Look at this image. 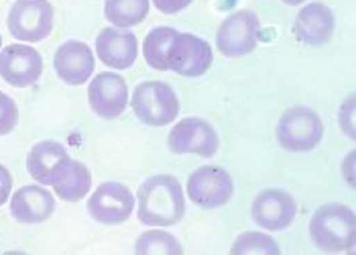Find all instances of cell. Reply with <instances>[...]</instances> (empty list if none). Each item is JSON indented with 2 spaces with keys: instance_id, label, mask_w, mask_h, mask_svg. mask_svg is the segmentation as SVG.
<instances>
[{
  "instance_id": "cell-9",
  "label": "cell",
  "mask_w": 356,
  "mask_h": 255,
  "mask_svg": "<svg viewBox=\"0 0 356 255\" xmlns=\"http://www.w3.org/2000/svg\"><path fill=\"white\" fill-rule=\"evenodd\" d=\"M234 194V180L220 166H202L188 178V196L202 208H220Z\"/></svg>"
},
{
  "instance_id": "cell-25",
  "label": "cell",
  "mask_w": 356,
  "mask_h": 255,
  "mask_svg": "<svg viewBox=\"0 0 356 255\" xmlns=\"http://www.w3.org/2000/svg\"><path fill=\"white\" fill-rule=\"evenodd\" d=\"M338 121H340L342 133H344L348 139H355V96H353V94L340 105Z\"/></svg>"
},
{
  "instance_id": "cell-17",
  "label": "cell",
  "mask_w": 356,
  "mask_h": 255,
  "mask_svg": "<svg viewBox=\"0 0 356 255\" xmlns=\"http://www.w3.org/2000/svg\"><path fill=\"white\" fill-rule=\"evenodd\" d=\"M55 210V199L43 186H23L10 199V215L17 223H45Z\"/></svg>"
},
{
  "instance_id": "cell-23",
  "label": "cell",
  "mask_w": 356,
  "mask_h": 255,
  "mask_svg": "<svg viewBox=\"0 0 356 255\" xmlns=\"http://www.w3.org/2000/svg\"><path fill=\"white\" fill-rule=\"evenodd\" d=\"M279 245L273 237L259 233V231H247L243 233L230 247V254H257V255H279Z\"/></svg>"
},
{
  "instance_id": "cell-3",
  "label": "cell",
  "mask_w": 356,
  "mask_h": 255,
  "mask_svg": "<svg viewBox=\"0 0 356 255\" xmlns=\"http://www.w3.org/2000/svg\"><path fill=\"white\" fill-rule=\"evenodd\" d=\"M131 109L140 123L149 127H165L177 118L179 98L167 82L149 80V82H140L133 90Z\"/></svg>"
},
{
  "instance_id": "cell-12",
  "label": "cell",
  "mask_w": 356,
  "mask_h": 255,
  "mask_svg": "<svg viewBox=\"0 0 356 255\" xmlns=\"http://www.w3.org/2000/svg\"><path fill=\"white\" fill-rule=\"evenodd\" d=\"M88 102L100 118H118L129 107V86L114 72H100L90 82Z\"/></svg>"
},
{
  "instance_id": "cell-19",
  "label": "cell",
  "mask_w": 356,
  "mask_h": 255,
  "mask_svg": "<svg viewBox=\"0 0 356 255\" xmlns=\"http://www.w3.org/2000/svg\"><path fill=\"white\" fill-rule=\"evenodd\" d=\"M55 194L65 202L82 200L92 188V173L82 162L70 160L51 182Z\"/></svg>"
},
{
  "instance_id": "cell-13",
  "label": "cell",
  "mask_w": 356,
  "mask_h": 255,
  "mask_svg": "<svg viewBox=\"0 0 356 255\" xmlns=\"http://www.w3.org/2000/svg\"><path fill=\"white\" fill-rule=\"evenodd\" d=\"M250 215H252V221L261 229L283 231L293 223L298 215V202L285 190L267 188L254 196Z\"/></svg>"
},
{
  "instance_id": "cell-11",
  "label": "cell",
  "mask_w": 356,
  "mask_h": 255,
  "mask_svg": "<svg viewBox=\"0 0 356 255\" xmlns=\"http://www.w3.org/2000/svg\"><path fill=\"white\" fill-rule=\"evenodd\" d=\"M43 74L41 54L23 43L6 45L0 49V78L15 88L33 86Z\"/></svg>"
},
{
  "instance_id": "cell-21",
  "label": "cell",
  "mask_w": 356,
  "mask_h": 255,
  "mask_svg": "<svg viewBox=\"0 0 356 255\" xmlns=\"http://www.w3.org/2000/svg\"><path fill=\"white\" fill-rule=\"evenodd\" d=\"M177 29L173 27H155L153 31L147 33L145 43H143V56L145 61L159 72H167V54L169 47L173 43V39L177 37Z\"/></svg>"
},
{
  "instance_id": "cell-7",
  "label": "cell",
  "mask_w": 356,
  "mask_h": 255,
  "mask_svg": "<svg viewBox=\"0 0 356 255\" xmlns=\"http://www.w3.org/2000/svg\"><path fill=\"white\" fill-rule=\"evenodd\" d=\"M167 145L171 153L184 155V153H193L200 157H212L218 151V133L216 129L197 116H190L179 121L177 125H173Z\"/></svg>"
},
{
  "instance_id": "cell-15",
  "label": "cell",
  "mask_w": 356,
  "mask_h": 255,
  "mask_svg": "<svg viewBox=\"0 0 356 255\" xmlns=\"http://www.w3.org/2000/svg\"><path fill=\"white\" fill-rule=\"evenodd\" d=\"M94 65H96V59H94L92 49L76 39L61 43L54 56V68L59 80H63L70 86L86 84L90 76L94 74Z\"/></svg>"
},
{
  "instance_id": "cell-20",
  "label": "cell",
  "mask_w": 356,
  "mask_h": 255,
  "mask_svg": "<svg viewBox=\"0 0 356 255\" xmlns=\"http://www.w3.org/2000/svg\"><path fill=\"white\" fill-rule=\"evenodd\" d=\"M149 4V0H106L104 15L108 23H112V27H137L147 19Z\"/></svg>"
},
{
  "instance_id": "cell-5",
  "label": "cell",
  "mask_w": 356,
  "mask_h": 255,
  "mask_svg": "<svg viewBox=\"0 0 356 255\" xmlns=\"http://www.w3.org/2000/svg\"><path fill=\"white\" fill-rule=\"evenodd\" d=\"M6 25L17 41L39 43L54 31V6L49 0H17L8 10Z\"/></svg>"
},
{
  "instance_id": "cell-22",
  "label": "cell",
  "mask_w": 356,
  "mask_h": 255,
  "mask_svg": "<svg viewBox=\"0 0 356 255\" xmlns=\"http://www.w3.org/2000/svg\"><path fill=\"white\" fill-rule=\"evenodd\" d=\"M184 252V247L179 245V241L165 231H147L143 233L135 243V254H159V255H179Z\"/></svg>"
},
{
  "instance_id": "cell-30",
  "label": "cell",
  "mask_w": 356,
  "mask_h": 255,
  "mask_svg": "<svg viewBox=\"0 0 356 255\" xmlns=\"http://www.w3.org/2000/svg\"><path fill=\"white\" fill-rule=\"evenodd\" d=\"M0 45H2V35H0Z\"/></svg>"
},
{
  "instance_id": "cell-26",
  "label": "cell",
  "mask_w": 356,
  "mask_h": 255,
  "mask_svg": "<svg viewBox=\"0 0 356 255\" xmlns=\"http://www.w3.org/2000/svg\"><path fill=\"white\" fill-rule=\"evenodd\" d=\"M155 6L163 13V15H175L184 8H188L193 0H153Z\"/></svg>"
},
{
  "instance_id": "cell-6",
  "label": "cell",
  "mask_w": 356,
  "mask_h": 255,
  "mask_svg": "<svg viewBox=\"0 0 356 255\" xmlns=\"http://www.w3.org/2000/svg\"><path fill=\"white\" fill-rule=\"evenodd\" d=\"M212 61V45L192 33H177L167 54V68L186 78L204 76L210 70Z\"/></svg>"
},
{
  "instance_id": "cell-14",
  "label": "cell",
  "mask_w": 356,
  "mask_h": 255,
  "mask_svg": "<svg viewBox=\"0 0 356 255\" xmlns=\"http://www.w3.org/2000/svg\"><path fill=\"white\" fill-rule=\"evenodd\" d=\"M96 54L112 70H129L138 56L137 35L118 27L102 29L96 37Z\"/></svg>"
},
{
  "instance_id": "cell-27",
  "label": "cell",
  "mask_w": 356,
  "mask_h": 255,
  "mask_svg": "<svg viewBox=\"0 0 356 255\" xmlns=\"http://www.w3.org/2000/svg\"><path fill=\"white\" fill-rule=\"evenodd\" d=\"M13 192V176L4 166H0V206L8 200Z\"/></svg>"
},
{
  "instance_id": "cell-29",
  "label": "cell",
  "mask_w": 356,
  "mask_h": 255,
  "mask_svg": "<svg viewBox=\"0 0 356 255\" xmlns=\"http://www.w3.org/2000/svg\"><path fill=\"white\" fill-rule=\"evenodd\" d=\"M285 4H289V6H298V4H303L305 0H283Z\"/></svg>"
},
{
  "instance_id": "cell-24",
  "label": "cell",
  "mask_w": 356,
  "mask_h": 255,
  "mask_svg": "<svg viewBox=\"0 0 356 255\" xmlns=\"http://www.w3.org/2000/svg\"><path fill=\"white\" fill-rule=\"evenodd\" d=\"M19 123V109L15 105V100L0 92V135H8Z\"/></svg>"
},
{
  "instance_id": "cell-2",
  "label": "cell",
  "mask_w": 356,
  "mask_h": 255,
  "mask_svg": "<svg viewBox=\"0 0 356 255\" xmlns=\"http://www.w3.org/2000/svg\"><path fill=\"white\" fill-rule=\"evenodd\" d=\"M309 237L322 252H350L356 241V219L353 208L338 202L322 204L309 221Z\"/></svg>"
},
{
  "instance_id": "cell-10",
  "label": "cell",
  "mask_w": 356,
  "mask_h": 255,
  "mask_svg": "<svg viewBox=\"0 0 356 255\" xmlns=\"http://www.w3.org/2000/svg\"><path fill=\"white\" fill-rule=\"evenodd\" d=\"M135 210L133 192L120 182H104L88 200V212L102 225H120L131 219Z\"/></svg>"
},
{
  "instance_id": "cell-18",
  "label": "cell",
  "mask_w": 356,
  "mask_h": 255,
  "mask_svg": "<svg viewBox=\"0 0 356 255\" xmlns=\"http://www.w3.org/2000/svg\"><path fill=\"white\" fill-rule=\"evenodd\" d=\"M67 149L57 141H39L31 147L27 155V171L33 180L43 186H51L55 176L70 162Z\"/></svg>"
},
{
  "instance_id": "cell-4",
  "label": "cell",
  "mask_w": 356,
  "mask_h": 255,
  "mask_svg": "<svg viewBox=\"0 0 356 255\" xmlns=\"http://www.w3.org/2000/svg\"><path fill=\"white\" fill-rule=\"evenodd\" d=\"M275 135L279 145L287 151H312L324 137V123L316 111L307 107H291L281 114Z\"/></svg>"
},
{
  "instance_id": "cell-16",
  "label": "cell",
  "mask_w": 356,
  "mask_h": 255,
  "mask_svg": "<svg viewBox=\"0 0 356 255\" xmlns=\"http://www.w3.org/2000/svg\"><path fill=\"white\" fill-rule=\"evenodd\" d=\"M334 27H336V19L330 6H326L324 2H309L296 17L293 35L303 45L318 47V45H326L332 39Z\"/></svg>"
},
{
  "instance_id": "cell-8",
  "label": "cell",
  "mask_w": 356,
  "mask_h": 255,
  "mask_svg": "<svg viewBox=\"0 0 356 255\" xmlns=\"http://www.w3.org/2000/svg\"><path fill=\"white\" fill-rule=\"evenodd\" d=\"M259 17L252 10H236L222 21L216 33V45L226 57H243L254 52L259 41Z\"/></svg>"
},
{
  "instance_id": "cell-28",
  "label": "cell",
  "mask_w": 356,
  "mask_h": 255,
  "mask_svg": "<svg viewBox=\"0 0 356 255\" xmlns=\"http://www.w3.org/2000/svg\"><path fill=\"white\" fill-rule=\"evenodd\" d=\"M353 164H355V151H350V153H348L346 164L342 166V170H344V173H346V180H348V184H350V186L355 184V178H353Z\"/></svg>"
},
{
  "instance_id": "cell-1",
  "label": "cell",
  "mask_w": 356,
  "mask_h": 255,
  "mask_svg": "<svg viewBox=\"0 0 356 255\" xmlns=\"http://www.w3.org/2000/svg\"><path fill=\"white\" fill-rule=\"evenodd\" d=\"M138 221L149 227H173L186 215V196L177 178L159 173L147 178L137 192Z\"/></svg>"
}]
</instances>
